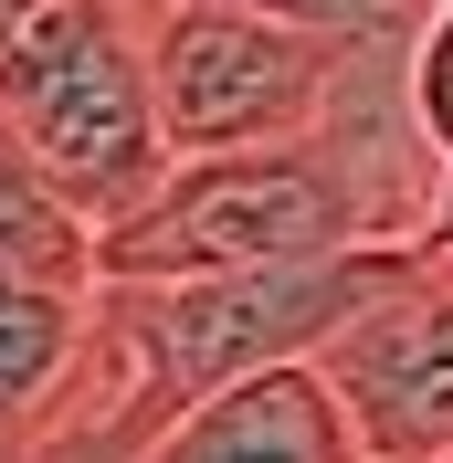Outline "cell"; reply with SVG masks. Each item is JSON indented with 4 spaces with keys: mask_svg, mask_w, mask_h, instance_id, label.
<instances>
[{
    "mask_svg": "<svg viewBox=\"0 0 453 463\" xmlns=\"http://www.w3.org/2000/svg\"><path fill=\"white\" fill-rule=\"evenodd\" d=\"M411 127H422L432 169H443V158H453V22H443V11L411 32Z\"/></svg>",
    "mask_w": 453,
    "mask_h": 463,
    "instance_id": "8",
    "label": "cell"
},
{
    "mask_svg": "<svg viewBox=\"0 0 453 463\" xmlns=\"http://www.w3.org/2000/svg\"><path fill=\"white\" fill-rule=\"evenodd\" d=\"M0 127L95 242L138 222L179 169L159 127L148 11L138 0H32V22L0 43Z\"/></svg>",
    "mask_w": 453,
    "mask_h": 463,
    "instance_id": "2",
    "label": "cell"
},
{
    "mask_svg": "<svg viewBox=\"0 0 453 463\" xmlns=\"http://www.w3.org/2000/svg\"><path fill=\"white\" fill-rule=\"evenodd\" d=\"M138 11H179V0H138ZM222 11H275V22L338 32V43H411L432 22V0H222Z\"/></svg>",
    "mask_w": 453,
    "mask_h": 463,
    "instance_id": "7",
    "label": "cell"
},
{
    "mask_svg": "<svg viewBox=\"0 0 453 463\" xmlns=\"http://www.w3.org/2000/svg\"><path fill=\"white\" fill-rule=\"evenodd\" d=\"M95 285H53V274H0V421H53L63 379L85 358Z\"/></svg>",
    "mask_w": 453,
    "mask_h": 463,
    "instance_id": "6",
    "label": "cell"
},
{
    "mask_svg": "<svg viewBox=\"0 0 453 463\" xmlns=\"http://www.w3.org/2000/svg\"><path fill=\"white\" fill-rule=\"evenodd\" d=\"M359 53L369 43L275 22V11H222V0L148 11V63H159L169 158H254V147L327 137V116H338Z\"/></svg>",
    "mask_w": 453,
    "mask_h": 463,
    "instance_id": "3",
    "label": "cell"
},
{
    "mask_svg": "<svg viewBox=\"0 0 453 463\" xmlns=\"http://www.w3.org/2000/svg\"><path fill=\"white\" fill-rule=\"evenodd\" d=\"M411 242H422V201L327 127V137L254 147V158H179L169 190L95 242V285L275 274V263L411 253Z\"/></svg>",
    "mask_w": 453,
    "mask_h": 463,
    "instance_id": "1",
    "label": "cell"
},
{
    "mask_svg": "<svg viewBox=\"0 0 453 463\" xmlns=\"http://www.w3.org/2000/svg\"><path fill=\"white\" fill-rule=\"evenodd\" d=\"M432 11H443V22H453V0H432Z\"/></svg>",
    "mask_w": 453,
    "mask_h": 463,
    "instance_id": "11",
    "label": "cell"
},
{
    "mask_svg": "<svg viewBox=\"0 0 453 463\" xmlns=\"http://www.w3.org/2000/svg\"><path fill=\"white\" fill-rule=\"evenodd\" d=\"M32 22V0H0V43H11V32H22Z\"/></svg>",
    "mask_w": 453,
    "mask_h": 463,
    "instance_id": "10",
    "label": "cell"
},
{
    "mask_svg": "<svg viewBox=\"0 0 453 463\" xmlns=\"http://www.w3.org/2000/svg\"><path fill=\"white\" fill-rule=\"evenodd\" d=\"M411 253H432V263H453V158L432 169V211H422V242Z\"/></svg>",
    "mask_w": 453,
    "mask_h": 463,
    "instance_id": "9",
    "label": "cell"
},
{
    "mask_svg": "<svg viewBox=\"0 0 453 463\" xmlns=\"http://www.w3.org/2000/svg\"><path fill=\"white\" fill-rule=\"evenodd\" d=\"M359 463H453V263L400 253L316 358Z\"/></svg>",
    "mask_w": 453,
    "mask_h": 463,
    "instance_id": "4",
    "label": "cell"
},
{
    "mask_svg": "<svg viewBox=\"0 0 453 463\" xmlns=\"http://www.w3.org/2000/svg\"><path fill=\"white\" fill-rule=\"evenodd\" d=\"M138 463H359V442H348L338 401H327V379H316V358H306V369L243 379L222 401L179 411Z\"/></svg>",
    "mask_w": 453,
    "mask_h": 463,
    "instance_id": "5",
    "label": "cell"
}]
</instances>
